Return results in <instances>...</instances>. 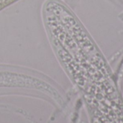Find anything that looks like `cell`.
Wrapping results in <instances>:
<instances>
[{
    "label": "cell",
    "mask_w": 123,
    "mask_h": 123,
    "mask_svg": "<svg viewBox=\"0 0 123 123\" xmlns=\"http://www.w3.org/2000/svg\"><path fill=\"white\" fill-rule=\"evenodd\" d=\"M15 0H0V2L2 4V5L4 6H6L9 4H10L11 3H12L13 1H14Z\"/></svg>",
    "instance_id": "obj_1"
},
{
    "label": "cell",
    "mask_w": 123,
    "mask_h": 123,
    "mask_svg": "<svg viewBox=\"0 0 123 123\" xmlns=\"http://www.w3.org/2000/svg\"><path fill=\"white\" fill-rule=\"evenodd\" d=\"M3 7H4V6L2 5V4H1V3L0 2V9H2Z\"/></svg>",
    "instance_id": "obj_2"
}]
</instances>
